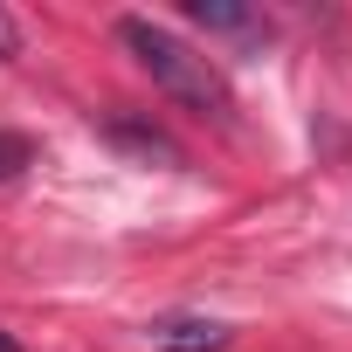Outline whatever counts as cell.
<instances>
[{
  "instance_id": "obj_1",
  "label": "cell",
  "mask_w": 352,
  "mask_h": 352,
  "mask_svg": "<svg viewBox=\"0 0 352 352\" xmlns=\"http://www.w3.org/2000/svg\"><path fill=\"white\" fill-rule=\"evenodd\" d=\"M118 42L131 49V63L180 104V111H194V118H235V90H228V76L194 49V42H180L173 28H159V21H145V14H124L118 21Z\"/></svg>"
},
{
  "instance_id": "obj_2",
  "label": "cell",
  "mask_w": 352,
  "mask_h": 352,
  "mask_svg": "<svg viewBox=\"0 0 352 352\" xmlns=\"http://www.w3.org/2000/svg\"><path fill=\"white\" fill-rule=\"evenodd\" d=\"M152 338H159V352H221L228 324H214V318H166Z\"/></svg>"
},
{
  "instance_id": "obj_3",
  "label": "cell",
  "mask_w": 352,
  "mask_h": 352,
  "mask_svg": "<svg viewBox=\"0 0 352 352\" xmlns=\"http://www.w3.org/2000/svg\"><path fill=\"white\" fill-rule=\"evenodd\" d=\"M187 21L221 28V35H249V28H256V14H249V8H208V0H194V8H187Z\"/></svg>"
},
{
  "instance_id": "obj_4",
  "label": "cell",
  "mask_w": 352,
  "mask_h": 352,
  "mask_svg": "<svg viewBox=\"0 0 352 352\" xmlns=\"http://www.w3.org/2000/svg\"><path fill=\"white\" fill-rule=\"evenodd\" d=\"M28 159H35V145H28L21 131H0V180H14V173H28Z\"/></svg>"
},
{
  "instance_id": "obj_5",
  "label": "cell",
  "mask_w": 352,
  "mask_h": 352,
  "mask_svg": "<svg viewBox=\"0 0 352 352\" xmlns=\"http://www.w3.org/2000/svg\"><path fill=\"white\" fill-rule=\"evenodd\" d=\"M0 56H21V21L0 8Z\"/></svg>"
},
{
  "instance_id": "obj_6",
  "label": "cell",
  "mask_w": 352,
  "mask_h": 352,
  "mask_svg": "<svg viewBox=\"0 0 352 352\" xmlns=\"http://www.w3.org/2000/svg\"><path fill=\"white\" fill-rule=\"evenodd\" d=\"M0 352H21V345H14V338H8V331H0Z\"/></svg>"
}]
</instances>
